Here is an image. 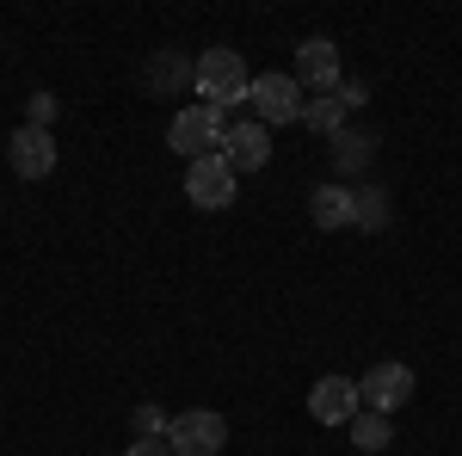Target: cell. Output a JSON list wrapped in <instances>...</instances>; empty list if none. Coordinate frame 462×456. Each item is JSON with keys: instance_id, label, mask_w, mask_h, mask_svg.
<instances>
[{"instance_id": "9", "label": "cell", "mask_w": 462, "mask_h": 456, "mask_svg": "<svg viewBox=\"0 0 462 456\" xmlns=\"http://www.w3.org/2000/svg\"><path fill=\"white\" fill-rule=\"evenodd\" d=\"M296 87H302V93H309V87H315V93H333V87H339V50H333L327 37H302V43H296Z\"/></svg>"}, {"instance_id": "6", "label": "cell", "mask_w": 462, "mask_h": 456, "mask_svg": "<svg viewBox=\"0 0 462 456\" xmlns=\"http://www.w3.org/2000/svg\"><path fill=\"white\" fill-rule=\"evenodd\" d=\"M357 395H364V407L370 414H401L407 401H413V364H376L364 383H357Z\"/></svg>"}, {"instance_id": "7", "label": "cell", "mask_w": 462, "mask_h": 456, "mask_svg": "<svg viewBox=\"0 0 462 456\" xmlns=\"http://www.w3.org/2000/svg\"><path fill=\"white\" fill-rule=\"evenodd\" d=\"M309 414H315V425H352L364 414V395L352 377H320L309 388Z\"/></svg>"}, {"instance_id": "15", "label": "cell", "mask_w": 462, "mask_h": 456, "mask_svg": "<svg viewBox=\"0 0 462 456\" xmlns=\"http://www.w3.org/2000/svg\"><path fill=\"white\" fill-rule=\"evenodd\" d=\"M333 161H339V173H357L370 161V136H333Z\"/></svg>"}, {"instance_id": "12", "label": "cell", "mask_w": 462, "mask_h": 456, "mask_svg": "<svg viewBox=\"0 0 462 456\" xmlns=\"http://www.w3.org/2000/svg\"><path fill=\"white\" fill-rule=\"evenodd\" d=\"M143 80H148V93H179V87H191V80H198V62H185L179 50H154Z\"/></svg>"}, {"instance_id": "2", "label": "cell", "mask_w": 462, "mask_h": 456, "mask_svg": "<svg viewBox=\"0 0 462 456\" xmlns=\"http://www.w3.org/2000/svg\"><path fill=\"white\" fill-rule=\"evenodd\" d=\"M228 111L216 106H185L173 117V130H167V142H173V154H185V161H204V154H222V142H228Z\"/></svg>"}, {"instance_id": "1", "label": "cell", "mask_w": 462, "mask_h": 456, "mask_svg": "<svg viewBox=\"0 0 462 456\" xmlns=\"http://www.w3.org/2000/svg\"><path fill=\"white\" fill-rule=\"evenodd\" d=\"M198 106H216V111H235V106H247V93H253V74L247 62H241V50H204L198 56Z\"/></svg>"}, {"instance_id": "14", "label": "cell", "mask_w": 462, "mask_h": 456, "mask_svg": "<svg viewBox=\"0 0 462 456\" xmlns=\"http://www.w3.org/2000/svg\"><path fill=\"white\" fill-rule=\"evenodd\" d=\"M302 124H309V130H320V136H346V106H339L333 93H315V99H309V111H302Z\"/></svg>"}, {"instance_id": "17", "label": "cell", "mask_w": 462, "mask_h": 456, "mask_svg": "<svg viewBox=\"0 0 462 456\" xmlns=\"http://www.w3.org/2000/svg\"><path fill=\"white\" fill-rule=\"evenodd\" d=\"M357 222L364 228H383L389 222V191H357Z\"/></svg>"}, {"instance_id": "10", "label": "cell", "mask_w": 462, "mask_h": 456, "mask_svg": "<svg viewBox=\"0 0 462 456\" xmlns=\"http://www.w3.org/2000/svg\"><path fill=\"white\" fill-rule=\"evenodd\" d=\"M222 161L235 167V173H259L265 161H272V136H265V124L247 117V124H235L228 142H222Z\"/></svg>"}, {"instance_id": "18", "label": "cell", "mask_w": 462, "mask_h": 456, "mask_svg": "<svg viewBox=\"0 0 462 456\" xmlns=\"http://www.w3.org/2000/svg\"><path fill=\"white\" fill-rule=\"evenodd\" d=\"M56 111H62V99H56V93H32V106H25V124L50 130V124H56Z\"/></svg>"}, {"instance_id": "11", "label": "cell", "mask_w": 462, "mask_h": 456, "mask_svg": "<svg viewBox=\"0 0 462 456\" xmlns=\"http://www.w3.org/2000/svg\"><path fill=\"white\" fill-rule=\"evenodd\" d=\"M309 216H315V228H352L357 222V191L352 185H315V198H309Z\"/></svg>"}, {"instance_id": "19", "label": "cell", "mask_w": 462, "mask_h": 456, "mask_svg": "<svg viewBox=\"0 0 462 456\" xmlns=\"http://www.w3.org/2000/svg\"><path fill=\"white\" fill-rule=\"evenodd\" d=\"M333 99H339L346 111H357L364 99H370V93H364V80H339V87H333Z\"/></svg>"}, {"instance_id": "8", "label": "cell", "mask_w": 462, "mask_h": 456, "mask_svg": "<svg viewBox=\"0 0 462 456\" xmlns=\"http://www.w3.org/2000/svg\"><path fill=\"white\" fill-rule=\"evenodd\" d=\"M6 161H13V173H19V179H50V173H56V136L37 130V124H19L13 142H6Z\"/></svg>"}, {"instance_id": "5", "label": "cell", "mask_w": 462, "mask_h": 456, "mask_svg": "<svg viewBox=\"0 0 462 456\" xmlns=\"http://www.w3.org/2000/svg\"><path fill=\"white\" fill-rule=\"evenodd\" d=\"M235 167L222 161V154H204V161H191L185 167V198L198 204V210H228L235 204Z\"/></svg>"}, {"instance_id": "3", "label": "cell", "mask_w": 462, "mask_h": 456, "mask_svg": "<svg viewBox=\"0 0 462 456\" xmlns=\"http://www.w3.org/2000/svg\"><path fill=\"white\" fill-rule=\"evenodd\" d=\"M247 106L259 111V124L272 130V124H302L309 99H302L296 74H259V80H253V93H247Z\"/></svg>"}, {"instance_id": "4", "label": "cell", "mask_w": 462, "mask_h": 456, "mask_svg": "<svg viewBox=\"0 0 462 456\" xmlns=\"http://www.w3.org/2000/svg\"><path fill=\"white\" fill-rule=\"evenodd\" d=\"M167 444H173V456H216L222 444H228V420H222L216 407H191V414L173 420Z\"/></svg>"}, {"instance_id": "16", "label": "cell", "mask_w": 462, "mask_h": 456, "mask_svg": "<svg viewBox=\"0 0 462 456\" xmlns=\"http://www.w3.org/2000/svg\"><path fill=\"white\" fill-rule=\"evenodd\" d=\"M130 425H136V438H167V432H173V420H167L154 401H143V407L130 414Z\"/></svg>"}, {"instance_id": "13", "label": "cell", "mask_w": 462, "mask_h": 456, "mask_svg": "<svg viewBox=\"0 0 462 456\" xmlns=\"http://www.w3.org/2000/svg\"><path fill=\"white\" fill-rule=\"evenodd\" d=\"M352 444H357L364 456L389 451V444H394V420H389V414H370V407H364V414L352 420Z\"/></svg>"}, {"instance_id": "20", "label": "cell", "mask_w": 462, "mask_h": 456, "mask_svg": "<svg viewBox=\"0 0 462 456\" xmlns=\"http://www.w3.org/2000/svg\"><path fill=\"white\" fill-rule=\"evenodd\" d=\"M124 456H173V444H167V438H136Z\"/></svg>"}]
</instances>
